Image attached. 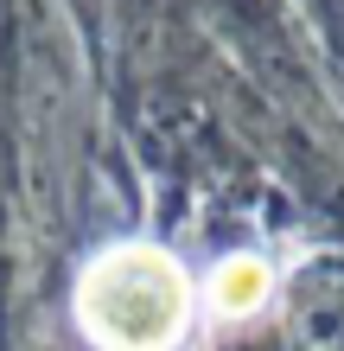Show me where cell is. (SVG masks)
Returning a JSON list of instances; mask_svg holds the SVG:
<instances>
[{"mask_svg": "<svg viewBox=\"0 0 344 351\" xmlns=\"http://www.w3.org/2000/svg\"><path fill=\"white\" fill-rule=\"evenodd\" d=\"M77 326L103 351H172L191 326L185 268L153 243L103 250L77 281Z\"/></svg>", "mask_w": 344, "mask_h": 351, "instance_id": "1", "label": "cell"}, {"mask_svg": "<svg viewBox=\"0 0 344 351\" xmlns=\"http://www.w3.org/2000/svg\"><path fill=\"white\" fill-rule=\"evenodd\" d=\"M261 300H268V268L255 256H236L211 275V313L217 319H249Z\"/></svg>", "mask_w": 344, "mask_h": 351, "instance_id": "2", "label": "cell"}]
</instances>
